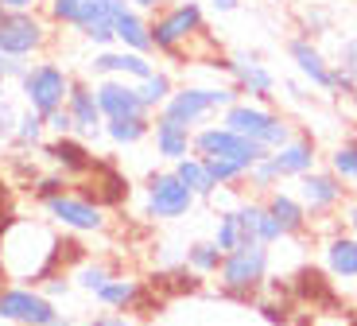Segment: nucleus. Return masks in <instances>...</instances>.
I'll return each instance as SVG.
<instances>
[{
  "label": "nucleus",
  "mask_w": 357,
  "mask_h": 326,
  "mask_svg": "<svg viewBox=\"0 0 357 326\" xmlns=\"http://www.w3.org/2000/svg\"><path fill=\"white\" fill-rule=\"evenodd\" d=\"M245 186H249V191L257 194V198H264L268 191H276V186H284V183H280L276 168L268 163V156H260L257 163L249 168V175H245Z\"/></svg>",
  "instance_id": "obj_34"
},
{
  "label": "nucleus",
  "mask_w": 357,
  "mask_h": 326,
  "mask_svg": "<svg viewBox=\"0 0 357 326\" xmlns=\"http://www.w3.org/2000/svg\"><path fill=\"white\" fill-rule=\"evenodd\" d=\"M268 163L276 168L280 183H287V179L295 183L299 175H307V171L319 168V144H314V136L295 133L287 144H280L276 151H268Z\"/></svg>",
  "instance_id": "obj_19"
},
{
  "label": "nucleus",
  "mask_w": 357,
  "mask_h": 326,
  "mask_svg": "<svg viewBox=\"0 0 357 326\" xmlns=\"http://www.w3.org/2000/svg\"><path fill=\"white\" fill-rule=\"evenodd\" d=\"M109 276H113V268H109L105 260H89V256L70 268L74 291H86V295H98V291L109 283Z\"/></svg>",
  "instance_id": "obj_31"
},
{
  "label": "nucleus",
  "mask_w": 357,
  "mask_h": 326,
  "mask_svg": "<svg viewBox=\"0 0 357 326\" xmlns=\"http://www.w3.org/2000/svg\"><path fill=\"white\" fill-rule=\"evenodd\" d=\"M237 101V89L233 86H175V94L167 97V105L160 109V117L175 124H187L190 133L210 124L218 113Z\"/></svg>",
  "instance_id": "obj_8"
},
{
  "label": "nucleus",
  "mask_w": 357,
  "mask_h": 326,
  "mask_svg": "<svg viewBox=\"0 0 357 326\" xmlns=\"http://www.w3.org/2000/svg\"><path fill=\"white\" fill-rule=\"evenodd\" d=\"M225 74H229L237 97H245V101H260V105H272L280 82H276V74L264 66V59H260L257 51L225 54Z\"/></svg>",
  "instance_id": "obj_13"
},
{
  "label": "nucleus",
  "mask_w": 357,
  "mask_h": 326,
  "mask_svg": "<svg viewBox=\"0 0 357 326\" xmlns=\"http://www.w3.org/2000/svg\"><path fill=\"white\" fill-rule=\"evenodd\" d=\"M295 194H299L307 218H331L346 202V183L331 168H314V171L295 179Z\"/></svg>",
  "instance_id": "obj_15"
},
{
  "label": "nucleus",
  "mask_w": 357,
  "mask_h": 326,
  "mask_svg": "<svg viewBox=\"0 0 357 326\" xmlns=\"http://www.w3.org/2000/svg\"><path fill=\"white\" fill-rule=\"evenodd\" d=\"M125 4H132V8H140V12H148V16H152V12L160 8L163 0H125Z\"/></svg>",
  "instance_id": "obj_46"
},
{
  "label": "nucleus",
  "mask_w": 357,
  "mask_h": 326,
  "mask_svg": "<svg viewBox=\"0 0 357 326\" xmlns=\"http://www.w3.org/2000/svg\"><path fill=\"white\" fill-rule=\"evenodd\" d=\"M8 59H4V54H0V94H4V89H8Z\"/></svg>",
  "instance_id": "obj_48"
},
{
  "label": "nucleus",
  "mask_w": 357,
  "mask_h": 326,
  "mask_svg": "<svg viewBox=\"0 0 357 326\" xmlns=\"http://www.w3.org/2000/svg\"><path fill=\"white\" fill-rule=\"evenodd\" d=\"M222 124L233 128V133L249 136V140L260 144L264 151H276L280 144H287L295 136L291 121H287L284 113H276L272 105H260V101H245V97H237V101L225 109Z\"/></svg>",
  "instance_id": "obj_7"
},
{
  "label": "nucleus",
  "mask_w": 357,
  "mask_h": 326,
  "mask_svg": "<svg viewBox=\"0 0 357 326\" xmlns=\"http://www.w3.org/2000/svg\"><path fill=\"white\" fill-rule=\"evenodd\" d=\"M152 24V54L187 66L190 43L206 39V8L198 0H171L148 16Z\"/></svg>",
  "instance_id": "obj_2"
},
{
  "label": "nucleus",
  "mask_w": 357,
  "mask_h": 326,
  "mask_svg": "<svg viewBox=\"0 0 357 326\" xmlns=\"http://www.w3.org/2000/svg\"><path fill=\"white\" fill-rule=\"evenodd\" d=\"M342 221H346V230H349V233H357V198L346 206V214H342Z\"/></svg>",
  "instance_id": "obj_44"
},
{
  "label": "nucleus",
  "mask_w": 357,
  "mask_h": 326,
  "mask_svg": "<svg viewBox=\"0 0 357 326\" xmlns=\"http://www.w3.org/2000/svg\"><path fill=\"white\" fill-rule=\"evenodd\" d=\"M43 4H47V0H43Z\"/></svg>",
  "instance_id": "obj_50"
},
{
  "label": "nucleus",
  "mask_w": 357,
  "mask_h": 326,
  "mask_svg": "<svg viewBox=\"0 0 357 326\" xmlns=\"http://www.w3.org/2000/svg\"><path fill=\"white\" fill-rule=\"evenodd\" d=\"M334 24V12L322 8V4H311V8H303V16H299V27H303V36L314 39V36H326Z\"/></svg>",
  "instance_id": "obj_35"
},
{
  "label": "nucleus",
  "mask_w": 357,
  "mask_h": 326,
  "mask_svg": "<svg viewBox=\"0 0 357 326\" xmlns=\"http://www.w3.org/2000/svg\"><path fill=\"white\" fill-rule=\"evenodd\" d=\"M195 194L178 183V175L171 168H160L144 179V194H140V214L148 221H183L195 210Z\"/></svg>",
  "instance_id": "obj_10"
},
{
  "label": "nucleus",
  "mask_w": 357,
  "mask_h": 326,
  "mask_svg": "<svg viewBox=\"0 0 357 326\" xmlns=\"http://www.w3.org/2000/svg\"><path fill=\"white\" fill-rule=\"evenodd\" d=\"M70 71H66L63 62H54L51 54L43 59H31L27 62V71L16 78V94H20V105L31 109V113L47 117L54 109L66 105V94H70Z\"/></svg>",
  "instance_id": "obj_5"
},
{
  "label": "nucleus",
  "mask_w": 357,
  "mask_h": 326,
  "mask_svg": "<svg viewBox=\"0 0 357 326\" xmlns=\"http://www.w3.org/2000/svg\"><path fill=\"white\" fill-rule=\"evenodd\" d=\"M334 66H338L346 78L357 82V36H346L338 43V59H334Z\"/></svg>",
  "instance_id": "obj_38"
},
{
  "label": "nucleus",
  "mask_w": 357,
  "mask_h": 326,
  "mask_svg": "<svg viewBox=\"0 0 357 326\" xmlns=\"http://www.w3.org/2000/svg\"><path fill=\"white\" fill-rule=\"evenodd\" d=\"M113 39H116V47H125V51L152 54V24H148V12L125 4V8L113 16Z\"/></svg>",
  "instance_id": "obj_24"
},
{
  "label": "nucleus",
  "mask_w": 357,
  "mask_h": 326,
  "mask_svg": "<svg viewBox=\"0 0 357 326\" xmlns=\"http://www.w3.org/2000/svg\"><path fill=\"white\" fill-rule=\"evenodd\" d=\"M47 326H82V323L70 315V311H54V318H51Z\"/></svg>",
  "instance_id": "obj_43"
},
{
  "label": "nucleus",
  "mask_w": 357,
  "mask_h": 326,
  "mask_svg": "<svg viewBox=\"0 0 357 326\" xmlns=\"http://www.w3.org/2000/svg\"><path fill=\"white\" fill-rule=\"evenodd\" d=\"M43 121H47V136H74V124H70V113H66V109H54Z\"/></svg>",
  "instance_id": "obj_41"
},
{
  "label": "nucleus",
  "mask_w": 357,
  "mask_h": 326,
  "mask_svg": "<svg viewBox=\"0 0 357 326\" xmlns=\"http://www.w3.org/2000/svg\"><path fill=\"white\" fill-rule=\"evenodd\" d=\"M59 311L31 283H0V323L4 326H47Z\"/></svg>",
  "instance_id": "obj_12"
},
{
  "label": "nucleus",
  "mask_w": 357,
  "mask_h": 326,
  "mask_svg": "<svg viewBox=\"0 0 357 326\" xmlns=\"http://www.w3.org/2000/svg\"><path fill=\"white\" fill-rule=\"evenodd\" d=\"M54 31L59 27L47 20L43 8L36 12H0V54L4 59H43L54 47Z\"/></svg>",
  "instance_id": "obj_6"
},
{
  "label": "nucleus",
  "mask_w": 357,
  "mask_h": 326,
  "mask_svg": "<svg viewBox=\"0 0 357 326\" xmlns=\"http://www.w3.org/2000/svg\"><path fill=\"white\" fill-rule=\"evenodd\" d=\"M152 148H155V159H163V163H178L183 156H190V144H195V133H190L187 124H175V121H167V117H160L155 113V121H152Z\"/></svg>",
  "instance_id": "obj_22"
},
{
  "label": "nucleus",
  "mask_w": 357,
  "mask_h": 326,
  "mask_svg": "<svg viewBox=\"0 0 357 326\" xmlns=\"http://www.w3.org/2000/svg\"><path fill=\"white\" fill-rule=\"evenodd\" d=\"M86 326H136V318L128 315V311H105L101 307L98 315H89Z\"/></svg>",
  "instance_id": "obj_40"
},
{
  "label": "nucleus",
  "mask_w": 357,
  "mask_h": 326,
  "mask_svg": "<svg viewBox=\"0 0 357 326\" xmlns=\"http://www.w3.org/2000/svg\"><path fill=\"white\" fill-rule=\"evenodd\" d=\"M152 121L155 117H113V121H105V128H101V140H109L113 148H136V144H144L148 136H152Z\"/></svg>",
  "instance_id": "obj_26"
},
{
  "label": "nucleus",
  "mask_w": 357,
  "mask_h": 326,
  "mask_svg": "<svg viewBox=\"0 0 357 326\" xmlns=\"http://www.w3.org/2000/svg\"><path fill=\"white\" fill-rule=\"evenodd\" d=\"M257 303V311H260V318H264V323H272V326H287L291 323V303L287 299H252Z\"/></svg>",
  "instance_id": "obj_37"
},
{
  "label": "nucleus",
  "mask_w": 357,
  "mask_h": 326,
  "mask_svg": "<svg viewBox=\"0 0 357 326\" xmlns=\"http://www.w3.org/2000/svg\"><path fill=\"white\" fill-rule=\"evenodd\" d=\"M47 140V121L31 109H20V121H16V133L8 140V151H39V144Z\"/></svg>",
  "instance_id": "obj_29"
},
{
  "label": "nucleus",
  "mask_w": 357,
  "mask_h": 326,
  "mask_svg": "<svg viewBox=\"0 0 357 326\" xmlns=\"http://www.w3.org/2000/svg\"><path fill=\"white\" fill-rule=\"evenodd\" d=\"M136 89H140V101H144V109L148 113H160L163 105H167V97L175 94V78H171V71H163V66H155L152 74L144 82H136Z\"/></svg>",
  "instance_id": "obj_30"
},
{
  "label": "nucleus",
  "mask_w": 357,
  "mask_h": 326,
  "mask_svg": "<svg viewBox=\"0 0 357 326\" xmlns=\"http://www.w3.org/2000/svg\"><path fill=\"white\" fill-rule=\"evenodd\" d=\"M66 237L51 218H24L8 214L0 221V283H39L47 276L63 272Z\"/></svg>",
  "instance_id": "obj_1"
},
{
  "label": "nucleus",
  "mask_w": 357,
  "mask_h": 326,
  "mask_svg": "<svg viewBox=\"0 0 357 326\" xmlns=\"http://www.w3.org/2000/svg\"><path fill=\"white\" fill-rule=\"evenodd\" d=\"M66 113H70L74 124V136L86 144H98L101 140V128H105V113L98 105V89L89 78H74L70 82V94H66Z\"/></svg>",
  "instance_id": "obj_18"
},
{
  "label": "nucleus",
  "mask_w": 357,
  "mask_h": 326,
  "mask_svg": "<svg viewBox=\"0 0 357 326\" xmlns=\"http://www.w3.org/2000/svg\"><path fill=\"white\" fill-rule=\"evenodd\" d=\"M268 268H272V249L268 245L233 249V253H225L222 268H218V291L237 303L260 299V291L268 288Z\"/></svg>",
  "instance_id": "obj_4"
},
{
  "label": "nucleus",
  "mask_w": 357,
  "mask_h": 326,
  "mask_svg": "<svg viewBox=\"0 0 357 326\" xmlns=\"http://www.w3.org/2000/svg\"><path fill=\"white\" fill-rule=\"evenodd\" d=\"M20 97H12L8 89L0 94V144L8 148V140H12V133H16V121H20Z\"/></svg>",
  "instance_id": "obj_36"
},
{
  "label": "nucleus",
  "mask_w": 357,
  "mask_h": 326,
  "mask_svg": "<svg viewBox=\"0 0 357 326\" xmlns=\"http://www.w3.org/2000/svg\"><path fill=\"white\" fill-rule=\"evenodd\" d=\"M322 265L334 280H357V233H331L322 241Z\"/></svg>",
  "instance_id": "obj_25"
},
{
  "label": "nucleus",
  "mask_w": 357,
  "mask_h": 326,
  "mask_svg": "<svg viewBox=\"0 0 357 326\" xmlns=\"http://www.w3.org/2000/svg\"><path fill=\"white\" fill-rule=\"evenodd\" d=\"M171 171L178 175V183L187 186L190 194H195L198 202H210V198H218V186H214V179H210V171H206V159L202 156H183L178 163H171Z\"/></svg>",
  "instance_id": "obj_27"
},
{
  "label": "nucleus",
  "mask_w": 357,
  "mask_h": 326,
  "mask_svg": "<svg viewBox=\"0 0 357 326\" xmlns=\"http://www.w3.org/2000/svg\"><path fill=\"white\" fill-rule=\"evenodd\" d=\"M39 291H43L51 303H59V299H66L74 291V280H70V272H54V276H47L43 283H39Z\"/></svg>",
  "instance_id": "obj_39"
},
{
  "label": "nucleus",
  "mask_w": 357,
  "mask_h": 326,
  "mask_svg": "<svg viewBox=\"0 0 357 326\" xmlns=\"http://www.w3.org/2000/svg\"><path fill=\"white\" fill-rule=\"evenodd\" d=\"M214 245L222 249V253H233V249H241V245H245L241 225H237V214H233V206L218 210V218H214Z\"/></svg>",
  "instance_id": "obj_33"
},
{
  "label": "nucleus",
  "mask_w": 357,
  "mask_h": 326,
  "mask_svg": "<svg viewBox=\"0 0 357 326\" xmlns=\"http://www.w3.org/2000/svg\"><path fill=\"white\" fill-rule=\"evenodd\" d=\"M36 156L43 159L47 171H59V175H66L70 183H82V179L101 163V159L93 156V148H89L86 140H78V136H47Z\"/></svg>",
  "instance_id": "obj_14"
},
{
  "label": "nucleus",
  "mask_w": 357,
  "mask_h": 326,
  "mask_svg": "<svg viewBox=\"0 0 357 326\" xmlns=\"http://www.w3.org/2000/svg\"><path fill=\"white\" fill-rule=\"evenodd\" d=\"M125 8V0H47L43 12L54 27L78 31L93 51L113 47V16Z\"/></svg>",
  "instance_id": "obj_3"
},
{
  "label": "nucleus",
  "mask_w": 357,
  "mask_h": 326,
  "mask_svg": "<svg viewBox=\"0 0 357 326\" xmlns=\"http://www.w3.org/2000/svg\"><path fill=\"white\" fill-rule=\"evenodd\" d=\"M144 299H148L144 280H136V276H121V272L109 276V283L98 291V295H93V303H98V307H105V311H128V315H136Z\"/></svg>",
  "instance_id": "obj_23"
},
{
  "label": "nucleus",
  "mask_w": 357,
  "mask_h": 326,
  "mask_svg": "<svg viewBox=\"0 0 357 326\" xmlns=\"http://www.w3.org/2000/svg\"><path fill=\"white\" fill-rule=\"evenodd\" d=\"M260 202H264V210L272 214V218H276V225L284 230V241L287 237H303V233H307L311 218H307V210H303V202H299V194H295V191L276 186V191H268Z\"/></svg>",
  "instance_id": "obj_21"
},
{
  "label": "nucleus",
  "mask_w": 357,
  "mask_h": 326,
  "mask_svg": "<svg viewBox=\"0 0 357 326\" xmlns=\"http://www.w3.org/2000/svg\"><path fill=\"white\" fill-rule=\"evenodd\" d=\"M284 89H287V97H291V101H307V89H303V86H295V82H287Z\"/></svg>",
  "instance_id": "obj_47"
},
{
  "label": "nucleus",
  "mask_w": 357,
  "mask_h": 326,
  "mask_svg": "<svg viewBox=\"0 0 357 326\" xmlns=\"http://www.w3.org/2000/svg\"><path fill=\"white\" fill-rule=\"evenodd\" d=\"M206 4H210L214 12H222V16H225V12H237V4H241V0H206Z\"/></svg>",
  "instance_id": "obj_45"
},
{
  "label": "nucleus",
  "mask_w": 357,
  "mask_h": 326,
  "mask_svg": "<svg viewBox=\"0 0 357 326\" xmlns=\"http://www.w3.org/2000/svg\"><path fill=\"white\" fill-rule=\"evenodd\" d=\"M39 210L63 233H74V237H98V233L109 230V210L101 202H93L89 194H82L78 186H66L63 194L39 202Z\"/></svg>",
  "instance_id": "obj_9"
},
{
  "label": "nucleus",
  "mask_w": 357,
  "mask_h": 326,
  "mask_svg": "<svg viewBox=\"0 0 357 326\" xmlns=\"http://www.w3.org/2000/svg\"><path fill=\"white\" fill-rule=\"evenodd\" d=\"M190 148H195V156H202V159H229V163H241V168H252L260 156H268L260 144H252L249 136L225 128L222 121L195 128V144H190Z\"/></svg>",
  "instance_id": "obj_11"
},
{
  "label": "nucleus",
  "mask_w": 357,
  "mask_h": 326,
  "mask_svg": "<svg viewBox=\"0 0 357 326\" xmlns=\"http://www.w3.org/2000/svg\"><path fill=\"white\" fill-rule=\"evenodd\" d=\"M287 59L295 62L299 78H303L311 89L334 94V86H338V66H334V62L326 59V54H322V47L314 43V39H307V36H291V39H287Z\"/></svg>",
  "instance_id": "obj_17"
},
{
  "label": "nucleus",
  "mask_w": 357,
  "mask_h": 326,
  "mask_svg": "<svg viewBox=\"0 0 357 326\" xmlns=\"http://www.w3.org/2000/svg\"><path fill=\"white\" fill-rule=\"evenodd\" d=\"M225 253L214 245V237H202V241H190L187 249H183V268L195 276H218V268H222Z\"/></svg>",
  "instance_id": "obj_28"
},
{
  "label": "nucleus",
  "mask_w": 357,
  "mask_h": 326,
  "mask_svg": "<svg viewBox=\"0 0 357 326\" xmlns=\"http://www.w3.org/2000/svg\"><path fill=\"white\" fill-rule=\"evenodd\" d=\"M155 71V54H140V51H125V47H101L89 59V82L98 78H125V82H144Z\"/></svg>",
  "instance_id": "obj_16"
},
{
  "label": "nucleus",
  "mask_w": 357,
  "mask_h": 326,
  "mask_svg": "<svg viewBox=\"0 0 357 326\" xmlns=\"http://www.w3.org/2000/svg\"><path fill=\"white\" fill-rule=\"evenodd\" d=\"M93 89H98V105H101V113H105V121H113V117H144V113H148L144 101H140L136 82L98 78V82H93ZM148 117H152V113H148Z\"/></svg>",
  "instance_id": "obj_20"
},
{
  "label": "nucleus",
  "mask_w": 357,
  "mask_h": 326,
  "mask_svg": "<svg viewBox=\"0 0 357 326\" xmlns=\"http://www.w3.org/2000/svg\"><path fill=\"white\" fill-rule=\"evenodd\" d=\"M276 4H280V0H276Z\"/></svg>",
  "instance_id": "obj_49"
},
{
  "label": "nucleus",
  "mask_w": 357,
  "mask_h": 326,
  "mask_svg": "<svg viewBox=\"0 0 357 326\" xmlns=\"http://www.w3.org/2000/svg\"><path fill=\"white\" fill-rule=\"evenodd\" d=\"M326 168L334 171V175L342 179V183L357 186V136H349V140H342L338 148L326 156Z\"/></svg>",
  "instance_id": "obj_32"
},
{
  "label": "nucleus",
  "mask_w": 357,
  "mask_h": 326,
  "mask_svg": "<svg viewBox=\"0 0 357 326\" xmlns=\"http://www.w3.org/2000/svg\"><path fill=\"white\" fill-rule=\"evenodd\" d=\"M43 8V0H0V12H36Z\"/></svg>",
  "instance_id": "obj_42"
}]
</instances>
